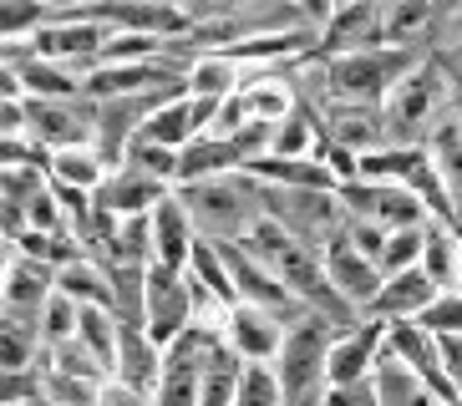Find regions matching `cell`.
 Listing matches in <instances>:
<instances>
[{
    "label": "cell",
    "mask_w": 462,
    "mask_h": 406,
    "mask_svg": "<svg viewBox=\"0 0 462 406\" xmlns=\"http://www.w3.org/2000/svg\"><path fill=\"white\" fill-rule=\"evenodd\" d=\"M417 325L427 336H462V290L457 295H437V305L421 315Z\"/></svg>",
    "instance_id": "4316f807"
},
{
    "label": "cell",
    "mask_w": 462,
    "mask_h": 406,
    "mask_svg": "<svg viewBox=\"0 0 462 406\" xmlns=\"http://www.w3.org/2000/svg\"><path fill=\"white\" fill-rule=\"evenodd\" d=\"M442 97H448V81L437 71V61H421L407 81H396L392 97L381 102V122H386V137H392V148H427L421 133L432 127L437 133V107H442Z\"/></svg>",
    "instance_id": "7a4b0ae2"
},
{
    "label": "cell",
    "mask_w": 462,
    "mask_h": 406,
    "mask_svg": "<svg viewBox=\"0 0 462 406\" xmlns=\"http://www.w3.org/2000/svg\"><path fill=\"white\" fill-rule=\"evenodd\" d=\"M239 244H245L249 254H254L259 264L274 274V280L285 284V290H290V295H295L310 315H326L330 325H340V330L361 325L351 305L336 295V284H330V274H326V254H315L310 244L295 239L285 224H274V218L264 214Z\"/></svg>",
    "instance_id": "6da1fadb"
},
{
    "label": "cell",
    "mask_w": 462,
    "mask_h": 406,
    "mask_svg": "<svg viewBox=\"0 0 462 406\" xmlns=\"http://www.w3.org/2000/svg\"><path fill=\"white\" fill-rule=\"evenodd\" d=\"M51 300H56V270L11 249L5 254V320H21V325L42 330V315Z\"/></svg>",
    "instance_id": "52a82bcc"
},
{
    "label": "cell",
    "mask_w": 462,
    "mask_h": 406,
    "mask_svg": "<svg viewBox=\"0 0 462 406\" xmlns=\"http://www.w3.org/2000/svg\"><path fill=\"white\" fill-rule=\"evenodd\" d=\"M178 198H183L193 224H204V239L224 244L218 234H239V239H245V189H239V183L214 178V183L178 189Z\"/></svg>",
    "instance_id": "ba28073f"
},
{
    "label": "cell",
    "mask_w": 462,
    "mask_h": 406,
    "mask_svg": "<svg viewBox=\"0 0 462 406\" xmlns=\"http://www.w3.org/2000/svg\"><path fill=\"white\" fill-rule=\"evenodd\" d=\"M421 61L402 46H376V51H356V56H336L326 61V81L330 92L346 102H386L396 81H407Z\"/></svg>",
    "instance_id": "3957f363"
},
{
    "label": "cell",
    "mask_w": 462,
    "mask_h": 406,
    "mask_svg": "<svg viewBox=\"0 0 462 406\" xmlns=\"http://www.w3.org/2000/svg\"><path fill=\"white\" fill-rule=\"evenodd\" d=\"M326 274H330V284H336V295L346 300L351 310H371L376 295H381V284H386V274H381L376 264L356 249L346 229L326 244Z\"/></svg>",
    "instance_id": "9c48e42d"
},
{
    "label": "cell",
    "mask_w": 462,
    "mask_h": 406,
    "mask_svg": "<svg viewBox=\"0 0 462 406\" xmlns=\"http://www.w3.org/2000/svg\"><path fill=\"white\" fill-rule=\"evenodd\" d=\"M421 270L432 274V284L442 290V295H457V284H462L457 229H448V224H427V254H421Z\"/></svg>",
    "instance_id": "ffe728a7"
},
{
    "label": "cell",
    "mask_w": 462,
    "mask_h": 406,
    "mask_svg": "<svg viewBox=\"0 0 462 406\" xmlns=\"http://www.w3.org/2000/svg\"><path fill=\"white\" fill-rule=\"evenodd\" d=\"M97 406H152V396L127 392L123 381H107V386H102V401H97Z\"/></svg>",
    "instance_id": "f1b7e54d"
},
{
    "label": "cell",
    "mask_w": 462,
    "mask_h": 406,
    "mask_svg": "<svg viewBox=\"0 0 462 406\" xmlns=\"http://www.w3.org/2000/svg\"><path fill=\"white\" fill-rule=\"evenodd\" d=\"M193 244H199V234H193V218L189 208H183V198L178 193H168L158 208H152V249H158V270L168 274H189V259H193Z\"/></svg>",
    "instance_id": "7c38bea8"
},
{
    "label": "cell",
    "mask_w": 462,
    "mask_h": 406,
    "mask_svg": "<svg viewBox=\"0 0 462 406\" xmlns=\"http://www.w3.org/2000/svg\"><path fill=\"white\" fill-rule=\"evenodd\" d=\"M56 290L67 300H77V305H102V310H112V274L92 254L71 259L67 270H56Z\"/></svg>",
    "instance_id": "d6986e66"
},
{
    "label": "cell",
    "mask_w": 462,
    "mask_h": 406,
    "mask_svg": "<svg viewBox=\"0 0 462 406\" xmlns=\"http://www.w3.org/2000/svg\"><path fill=\"white\" fill-rule=\"evenodd\" d=\"M168 183H158V178H148V173H137V168H117V173L97 189V208L107 218H143V214H152L158 203L168 198Z\"/></svg>",
    "instance_id": "4fadbf2b"
},
{
    "label": "cell",
    "mask_w": 462,
    "mask_h": 406,
    "mask_svg": "<svg viewBox=\"0 0 462 406\" xmlns=\"http://www.w3.org/2000/svg\"><path fill=\"white\" fill-rule=\"evenodd\" d=\"M117 330H123V320H117V310H102V305H82V325H77V340H82V351L97 355V361L117 365Z\"/></svg>",
    "instance_id": "cb8c5ba5"
},
{
    "label": "cell",
    "mask_w": 462,
    "mask_h": 406,
    "mask_svg": "<svg viewBox=\"0 0 462 406\" xmlns=\"http://www.w3.org/2000/svg\"><path fill=\"white\" fill-rule=\"evenodd\" d=\"M421 254H427V229H407V234H392L386 239V254H381L376 270L392 280V274H407V270H421Z\"/></svg>",
    "instance_id": "d4e9b609"
},
{
    "label": "cell",
    "mask_w": 462,
    "mask_h": 406,
    "mask_svg": "<svg viewBox=\"0 0 462 406\" xmlns=\"http://www.w3.org/2000/svg\"><path fill=\"white\" fill-rule=\"evenodd\" d=\"M381 351H386V320H366L361 315V325L340 330L336 346H330V365H326L330 386H361V381H371Z\"/></svg>",
    "instance_id": "30bf717a"
},
{
    "label": "cell",
    "mask_w": 462,
    "mask_h": 406,
    "mask_svg": "<svg viewBox=\"0 0 462 406\" xmlns=\"http://www.w3.org/2000/svg\"><path fill=\"white\" fill-rule=\"evenodd\" d=\"M112 381H123L127 392L158 396V381H163V351L152 346V336L143 325H123L117 330V365H112Z\"/></svg>",
    "instance_id": "5bb4252c"
},
{
    "label": "cell",
    "mask_w": 462,
    "mask_h": 406,
    "mask_svg": "<svg viewBox=\"0 0 462 406\" xmlns=\"http://www.w3.org/2000/svg\"><path fill=\"white\" fill-rule=\"evenodd\" d=\"M437 295H442V290L432 284V274H427V270L392 274V280L381 284L376 305L366 310V320H386V325H396V320H421V315L437 305Z\"/></svg>",
    "instance_id": "9a60e30c"
},
{
    "label": "cell",
    "mask_w": 462,
    "mask_h": 406,
    "mask_svg": "<svg viewBox=\"0 0 462 406\" xmlns=\"http://www.w3.org/2000/svg\"><path fill=\"white\" fill-rule=\"evenodd\" d=\"M336 198H340V208H346V218L376 224V229H386V234H407V229H427V224H432L427 203L411 189H396V183H366V178H356V183H340Z\"/></svg>",
    "instance_id": "277c9868"
},
{
    "label": "cell",
    "mask_w": 462,
    "mask_h": 406,
    "mask_svg": "<svg viewBox=\"0 0 462 406\" xmlns=\"http://www.w3.org/2000/svg\"><path fill=\"white\" fill-rule=\"evenodd\" d=\"M371 386H376L381 406H442L432 392H427V381H421L417 371H407L392 351H381L376 371H371Z\"/></svg>",
    "instance_id": "e0dca14e"
},
{
    "label": "cell",
    "mask_w": 462,
    "mask_h": 406,
    "mask_svg": "<svg viewBox=\"0 0 462 406\" xmlns=\"http://www.w3.org/2000/svg\"><path fill=\"white\" fill-rule=\"evenodd\" d=\"M199 325V300H193L189 274H168L152 264L148 270V336L158 351L178 346Z\"/></svg>",
    "instance_id": "8992f818"
},
{
    "label": "cell",
    "mask_w": 462,
    "mask_h": 406,
    "mask_svg": "<svg viewBox=\"0 0 462 406\" xmlns=\"http://www.w3.org/2000/svg\"><path fill=\"white\" fill-rule=\"evenodd\" d=\"M112 178V168L102 162V152L97 148H71V152H56L51 162V183H61V189H82V193H97L102 183Z\"/></svg>",
    "instance_id": "7402d4cb"
},
{
    "label": "cell",
    "mask_w": 462,
    "mask_h": 406,
    "mask_svg": "<svg viewBox=\"0 0 462 406\" xmlns=\"http://www.w3.org/2000/svg\"><path fill=\"white\" fill-rule=\"evenodd\" d=\"M218 340H224L218 325H193L178 346H168L163 351V381H158L152 406H199L204 401V361Z\"/></svg>",
    "instance_id": "5b68a950"
},
{
    "label": "cell",
    "mask_w": 462,
    "mask_h": 406,
    "mask_svg": "<svg viewBox=\"0 0 462 406\" xmlns=\"http://www.w3.org/2000/svg\"><path fill=\"white\" fill-rule=\"evenodd\" d=\"M326 406H381V401H376V386L361 381V386H330Z\"/></svg>",
    "instance_id": "83f0119b"
},
{
    "label": "cell",
    "mask_w": 462,
    "mask_h": 406,
    "mask_svg": "<svg viewBox=\"0 0 462 406\" xmlns=\"http://www.w3.org/2000/svg\"><path fill=\"white\" fill-rule=\"evenodd\" d=\"M245 67L224 51H208V56H193L189 61V97H208V102H229V97L245 92Z\"/></svg>",
    "instance_id": "2e32d148"
},
{
    "label": "cell",
    "mask_w": 462,
    "mask_h": 406,
    "mask_svg": "<svg viewBox=\"0 0 462 406\" xmlns=\"http://www.w3.org/2000/svg\"><path fill=\"white\" fill-rule=\"evenodd\" d=\"M427 21H432V5H421V0H411V5H392V11L381 15V36H386V46H402V51H407V41L417 36Z\"/></svg>",
    "instance_id": "484cf974"
},
{
    "label": "cell",
    "mask_w": 462,
    "mask_h": 406,
    "mask_svg": "<svg viewBox=\"0 0 462 406\" xmlns=\"http://www.w3.org/2000/svg\"><path fill=\"white\" fill-rule=\"evenodd\" d=\"M239 97H245L249 122H270V127H280L285 117H295V92H290L285 81H274V77H254Z\"/></svg>",
    "instance_id": "603a6c76"
},
{
    "label": "cell",
    "mask_w": 462,
    "mask_h": 406,
    "mask_svg": "<svg viewBox=\"0 0 462 406\" xmlns=\"http://www.w3.org/2000/svg\"><path fill=\"white\" fill-rule=\"evenodd\" d=\"M229 168H245L229 137H199V143H189V148H183V162H178V189L214 183V178H224Z\"/></svg>",
    "instance_id": "ac0fdd59"
},
{
    "label": "cell",
    "mask_w": 462,
    "mask_h": 406,
    "mask_svg": "<svg viewBox=\"0 0 462 406\" xmlns=\"http://www.w3.org/2000/svg\"><path fill=\"white\" fill-rule=\"evenodd\" d=\"M137 143H152V148H168V152H183L189 143H199V127H193L189 97H178V102H168V107L152 112L148 127L137 133Z\"/></svg>",
    "instance_id": "44dd1931"
},
{
    "label": "cell",
    "mask_w": 462,
    "mask_h": 406,
    "mask_svg": "<svg viewBox=\"0 0 462 406\" xmlns=\"http://www.w3.org/2000/svg\"><path fill=\"white\" fill-rule=\"evenodd\" d=\"M285 336H290V325L274 320L270 310H254V305H239V310L224 320V340H229L249 365H274L280 351H285Z\"/></svg>",
    "instance_id": "8fae6325"
}]
</instances>
